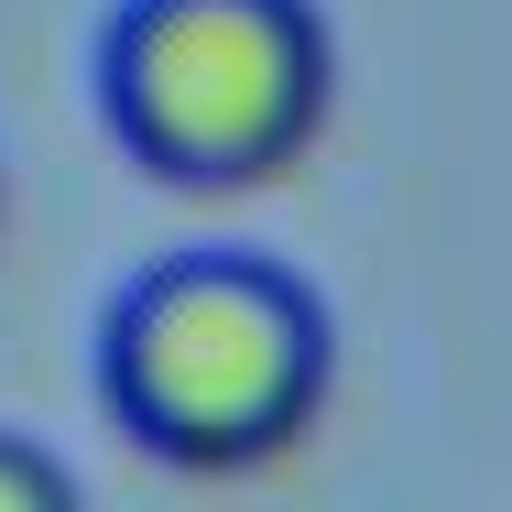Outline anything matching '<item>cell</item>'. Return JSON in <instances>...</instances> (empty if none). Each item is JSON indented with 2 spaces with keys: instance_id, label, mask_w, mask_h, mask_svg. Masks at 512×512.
Masks as SVG:
<instances>
[{
  "instance_id": "7a4b0ae2",
  "label": "cell",
  "mask_w": 512,
  "mask_h": 512,
  "mask_svg": "<svg viewBox=\"0 0 512 512\" xmlns=\"http://www.w3.org/2000/svg\"><path fill=\"white\" fill-rule=\"evenodd\" d=\"M338 109V33L316 0H120L99 33L109 142L186 197L273 186Z\"/></svg>"
},
{
  "instance_id": "3957f363",
  "label": "cell",
  "mask_w": 512,
  "mask_h": 512,
  "mask_svg": "<svg viewBox=\"0 0 512 512\" xmlns=\"http://www.w3.org/2000/svg\"><path fill=\"white\" fill-rule=\"evenodd\" d=\"M66 502H77V469L0 425V512H66Z\"/></svg>"
},
{
  "instance_id": "277c9868",
  "label": "cell",
  "mask_w": 512,
  "mask_h": 512,
  "mask_svg": "<svg viewBox=\"0 0 512 512\" xmlns=\"http://www.w3.org/2000/svg\"><path fill=\"white\" fill-rule=\"evenodd\" d=\"M0 229H11V164H0Z\"/></svg>"
},
{
  "instance_id": "6da1fadb",
  "label": "cell",
  "mask_w": 512,
  "mask_h": 512,
  "mask_svg": "<svg viewBox=\"0 0 512 512\" xmlns=\"http://www.w3.org/2000/svg\"><path fill=\"white\" fill-rule=\"evenodd\" d=\"M327 382H338L327 295L262 251H175L131 273L99 316L109 425L186 480H251L295 458L327 414Z\"/></svg>"
}]
</instances>
